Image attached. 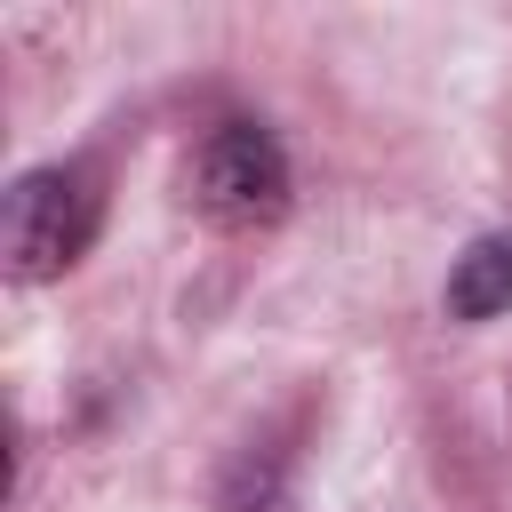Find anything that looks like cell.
Returning <instances> with one entry per match:
<instances>
[{
	"instance_id": "obj_1",
	"label": "cell",
	"mask_w": 512,
	"mask_h": 512,
	"mask_svg": "<svg viewBox=\"0 0 512 512\" xmlns=\"http://www.w3.org/2000/svg\"><path fill=\"white\" fill-rule=\"evenodd\" d=\"M104 224V192H96V168L80 160H48V168H24L0 200V272L16 288H40V280H64L88 240Z\"/></svg>"
},
{
	"instance_id": "obj_2",
	"label": "cell",
	"mask_w": 512,
	"mask_h": 512,
	"mask_svg": "<svg viewBox=\"0 0 512 512\" xmlns=\"http://www.w3.org/2000/svg\"><path fill=\"white\" fill-rule=\"evenodd\" d=\"M192 208L224 232H256L288 208V152L256 120H224L192 152Z\"/></svg>"
},
{
	"instance_id": "obj_3",
	"label": "cell",
	"mask_w": 512,
	"mask_h": 512,
	"mask_svg": "<svg viewBox=\"0 0 512 512\" xmlns=\"http://www.w3.org/2000/svg\"><path fill=\"white\" fill-rule=\"evenodd\" d=\"M512 312V232H480L448 264V320H496Z\"/></svg>"
}]
</instances>
